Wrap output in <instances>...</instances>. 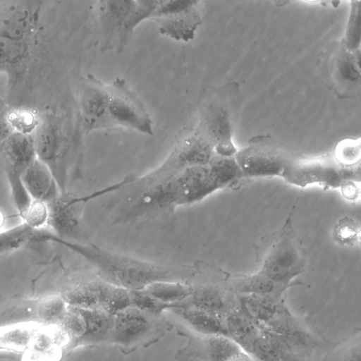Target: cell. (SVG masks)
Masks as SVG:
<instances>
[{"mask_svg": "<svg viewBox=\"0 0 361 361\" xmlns=\"http://www.w3.org/2000/svg\"><path fill=\"white\" fill-rule=\"evenodd\" d=\"M221 187L208 164L186 168L133 193L115 222L171 214L176 208L203 200Z\"/></svg>", "mask_w": 361, "mask_h": 361, "instance_id": "6da1fadb", "label": "cell"}, {"mask_svg": "<svg viewBox=\"0 0 361 361\" xmlns=\"http://www.w3.org/2000/svg\"><path fill=\"white\" fill-rule=\"evenodd\" d=\"M61 244L86 259L102 280L128 290H141L161 280L188 281L197 273V266L166 265L106 250L94 244H83L57 237Z\"/></svg>", "mask_w": 361, "mask_h": 361, "instance_id": "7a4b0ae2", "label": "cell"}, {"mask_svg": "<svg viewBox=\"0 0 361 361\" xmlns=\"http://www.w3.org/2000/svg\"><path fill=\"white\" fill-rule=\"evenodd\" d=\"M257 271L276 283L293 286L305 269L307 253L289 216L277 231L263 236L255 247Z\"/></svg>", "mask_w": 361, "mask_h": 361, "instance_id": "3957f363", "label": "cell"}, {"mask_svg": "<svg viewBox=\"0 0 361 361\" xmlns=\"http://www.w3.org/2000/svg\"><path fill=\"white\" fill-rule=\"evenodd\" d=\"M238 97V85L231 82L219 88L202 108L197 132L212 144L216 154L230 157L237 152L232 133Z\"/></svg>", "mask_w": 361, "mask_h": 361, "instance_id": "277c9868", "label": "cell"}, {"mask_svg": "<svg viewBox=\"0 0 361 361\" xmlns=\"http://www.w3.org/2000/svg\"><path fill=\"white\" fill-rule=\"evenodd\" d=\"M172 329L164 314L129 307L114 315L111 342L124 354L156 343Z\"/></svg>", "mask_w": 361, "mask_h": 361, "instance_id": "5b68a950", "label": "cell"}, {"mask_svg": "<svg viewBox=\"0 0 361 361\" xmlns=\"http://www.w3.org/2000/svg\"><path fill=\"white\" fill-rule=\"evenodd\" d=\"M33 137L37 158L51 170L61 192H67L70 144L61 121L54 116L39 118Z\"/></svg>", "mask_w": 361, "mask_h": 361, "instance_id": "8992f818", "label": "cell"}, {"mask_svg": "<svg viewBox=\"0 0 361 361\" xmlns=\"http://www.w3.org/2000/svg\"><path fill=\"white\" fill-rule=\"evenodd\" d=\"M202 280L192 283L191 295L184 301L176 304L180 307H190L224 318L238 305V297L227 286L229 273L207 263H198Z\"/></svg>", "mask_w": 361, "mask_h": 361, "instance_id": "52a82bcc", "label": "cell"}, {"mask_svg": "<svg viewBox=\"0 0 361 361\" xmlns=\"http://www.w3.org/2000/svg\"><path fill=\"white\" fill-rule=\"evenodd\" d=\"M108 119L111 129H127L152 135V119L142 101L126 80L116 77L108 85Z\"/></svg>", "mask_w": 361, "mask_h": 361, "instance_id": "ba28073f", "label": "cell"}, {"mask_svg": "<svg viewBox=\"0 0 361 361\" xmlns=\"http://www.w3.org/2000/svg\"><path fill=\"white\" fill-rule=\"evenodd\" d=\"M210 157L208 143L199 135L191 134L180 140L159 166L138 178L135 177L126 186L128 192L138 191L186 168L205 165Z\"/></svg>", "mask_w": 361, "mask_h": 361, "instance_id": "9c48e42d", "label": "cell"}, {"mask_svg": "<svg viewBox=\"0 0 361 361\" xmlns=\"http://www.w3.org/2000/svg\"><path fill=\"white\" fill-rule=\"evenodd\" d=\"M294 156L270 135H256L237 151L236 161L245 178L282 177Z\"/></svg>", "mask_w": 361, "mask_h": 361, "instance_id": "30bf717a", "label": "cell"}, {"mask_svg": "<svg viewBox=\"0 0 361 361\" xmlns=\"http://www.w3.org/2000/svg\"><path fill=\"white\" fill-rule=\"evenodd\" d=\"M133 176L106 188L84 195H75L68 192H61L48 204L49 220L47 228L58 237L66 239L75 236L80 228L82 214L86 204L104 195L116 191L130 183Z\"/></svg>", "mask_w": 361, "mask_h": 361, "instance_id": "8fae6325", "label": "cell"}, {"mask_svg": "<svg viewBox=\"0 0 361 361\" xmlns=\"http://www.w3.org/2000/svg\"><path fill=\"white\" fill-rule=\"evenodd\" d=\"M150 20L161 35L177 42L192 40L202 23L200 1L160 0Z\"/></svg>", "mask_w": 361, "mask_h": 361, "instance_id": "7c38bea8", "label": "cell"}, {"mask_svg": "<svg viewBox=\"0 0 361 361\" xmlns=\"http://www.w3.org/2000/svg\"><path fill=\"white\" fill-rule=\"evenodd\" d=\"M282 178L301 187L319 183L339 188L342 182L347 180L344 168L338 164L333 155L317 157L294 156Z\"/></svg>", "mask_w": 361, "mask_h": 361, "instance_id": "4fadbf2b", "label": "cell"}, {"mask_svg": "<svg viewBox=\"0 0 361 361\" xmlns=\"http://www.w3.org/2000/svg\"><path fill=\"white\" fill-rule=\"evenodd\" d=\"M41 11V1L0 2V36L13 41L32 42Z\"/></svg>", "mask_w": 361, "mask_h": 361, "instance_id": "5bb4252c", "label": "cell"}, {"mask_svg": "<svg viewBox=\"0 0 361 361\" xmlns=\"http://www.w3.org/2000/svg\"><path fill=\"white\" fill-rule=\"evenodd\" d=\"M108 85L88 74L80 85L78 106L82 126L85 133L111 129L108 119Z\"/></svg>", "mask_w": 361, "mask_h": 361, "instance_id": "9a60e30c", "label": "cell"}, {"mask_svg": "<svg viewBox=\"0 0 361 361\" xmlns=\"http://www.w3.org/2000/svg\"><path fill=\"white\" fill-rule=\"evenodd\" d=\"M328 75L339 96H355L360 87V50H348L343 41L335 44L328 61Z\"/></svg>", "mask_w": 361, "mask_h": 361, "instance_id": "2e32d148", "label": "cell"}, {"mask_svg": "<svg viewBox=\"0 0 361 361\" xmlns=\"http://www.w3.org/2000/svg\"><path fill=\"white\" fill-rule=\"evenodd\" d=\"M185 345L176 356L184 361H230L243 350L224 335H188Z\"/></svg>", "mask_w": 361, "mask_h": 361, "instance_id": "e0dca14e", "label": "cell"}, {"mask_svg": "<svg viewBox=\"0 0 361 361\" xmlns=\"http://www.w3.org/2000/svg\"><path fill=\"white\" fill-rule=\"evenodd\" d=\"M135 1H99L96 11L100 33V49H117Z\"/></svg>", "mask_w": 361, "mask_h": 361, "instance_id": "ac0fdd59", "label": "cell"}, {"mask_svg": "<svg viewBox=\"0 0 361 361\" xmlns=\"http://www.w3.org/2000/svg\"><path fill=\"white\" fill-rule=\"evenodd\" d=\"M73 307V306H72ZM80 315L84 331L66 346V350L84 345H94L111 342L114 316L102 309L73 307Z\"/></svg>", "mask_w": 361, "mask_h": 361, "instance_id": "d6986e66", "label": "cell"}, {"mask_svg": "<svg viewBox=\"0 0 361 361\" xmlns=\"http://www.w3.org/2000/svg\"><path fill=\"white\" fill-rule=\"evenodd\" d=\"M111 286V283L98 276L72 283L61 295L68 305L103 310Z\"/></svg>", "mask_w": 361, "mask_h": 361, "instance_id": "ffe728a7", "label": "cell"}, {"mask_svg": "<svg viewBox=\"0 0 361 361\" xmlns=\"http://www.w3.org/2000/svg\"><path fill=\"white\" fill-rule=\"evenodd\" d=\"M22 180L33 200L48 204L61 193L51 170L37 158L23 172Z\"/></svg>", "mask_w": 361, "mask_h": 361, "instance_id": "44dd1931", "label": "cell"}, {"mask_svg": "<svg viewBox=\"0 0 361 361\" xmlns=\"http://www.w3.org/2000/svg\"><path fill=\"white\" fill-rule=\"evenodd\" d=\"M0 150L8 169L20 173L37 159L33 133L11 131L2 140Z\"/></svg>", "mask_w": 361, "mask_h": 361, "instance_id": "7402d4cb", "label": "cell"}, {"mask_svg": "<svg viewBox=\"0 0 361 361\" xmlns=\"http://www.w3.org/2000/svg\"><path fill=\"white\" fill-rule=\"evenodd\" d=\"M228 290L235 295H268L283 298L290 286L275 283L266 275L256 271L250 274H228Z\"/></svg>", "mask_w": 361, "mask_h": 361, "instance_id": "603a6c76", "label": "cell"}, {"mask_svg": "<svg viewBox=\"0 0 361 361\" xmlns=\"http://www.w3.org/2000/svg\"><path fill=\"white\" fill-rule=\"evenodd\" d=\"M169 310L196 334L227 336L224 318L216 314L190 307L177 306Z\"/></svg>", "mask_w": 361, "mask_h": 361, "instance_id": "cb8c5ba5", "label": "cell"}, {"mask_svg": "<svg viewBox=\"0 0 361 361\" xmlns=\"http://www.w3.org/2000/svg\"><path fill=\"white\" fill-rule=\"evenodd\" d=\"M238 306L262 328L271 322L285 307L283 298L268 295H237Z\"/></svg>", "mask_w": 361, "mask_h": 361, "instance_id": "d4e9b609", "label": "cell"}, {"mask_svg": "<svg viewBox=\"0 0 361 361\" xmlns=\"http://www.w3.org/2000/svg\"><path fill=\"white\" fill-rule=\"evenodd\" d=\"M227 336L246 351L262 331V327L238 305L224 318Z\"/></svg>", "mask_w": 361, "mask_h": 361, "instance_id": "484cf974", "label": "cell"}, {"mask_svg": "<svg viewBox=\"0 0 361 361\" xmlns=\"http://www.w3.org/2000/svg\"><path fill=\"white\" fill-rule=\"evenodd\" d=\"M45 228L35 230L22 223L0 231V256L27 245L44 243Z\"/></svg>", "mask_w": 361, "mask_h": 361, "instance_id": "4316f807", "label": "cell"}, {"mask_svg": "<svg viewBox=\"0 0 361 361\" xmlns=\"http://www.w3.org/2000/svg\"><path fill=\"white\" fill-rule=\"evenodd\" d=\"M143 290L162 302L176 305L191 295L193 285L189 281L161 280L148 284Z\"/></svg>", "mask_w": 361, "mask_h": 361, "instance_id": "83f0119b", "label": "cell"}, {"mask_svg": "<svg viewBox=\"0 0 361 361\" xmlns=\"http://www.w3.org/2000/svg\"><path fill=\"white\" fill-rule=\"evenodd\" d=\"M159 1H135L124 26L116 51L121 53L125 50L136 27L143 21L150 20Z\"/></svg>", "mask_w": 361, "mask_h": 361, "instance_id": "f1b7e54d", "label": "cell"}, {"mask_svg": "<svg viewBox=\"0 0 361 361\" xmlns=\"http://www.w3.org/2000/svg\"><path fill=\"white\" fill-rule=\"evenodd\" d=\"M208 166L221 188L231 187L245 178L235 156L225 157L214 154Z\"/></svg>", "mask_w": 361, "mask_h": 361, "instance_id": "f546056e", "label": "cell"}, {"mask_svg": "<svg viewBox=\"0 0 361 361\" xmlns=\"http://www.w3.org/2000/svg\"><path fill=\"white\" fill-rule=\"evenodd\" d=\"M32 42L13 41L0 36V71L21 65L30 56Z\"/></svg>", "mask_w": 361, "mask_h": 361, "instance_id": "4dcf8cb0", "label": "cell"}, {"mask_svg": "<svg viewBox=\"0 0 361 361\" xmlns=\"http://www.w3.org/2000/svg\"><path fill=\"white\" fill-rule=\"evenodd\" d=\"M37 332L30 324L17 325L0 331V345L4 350H22L28 348Z\"/></svg>", "mask_w": 361, "mask_h": 361, "instance_id": "1f68e13d", "label": "cell"}, {"mask_svg": "<svg viewBox=\"0 0 361 361\" xmlns=\"http://www.w3.org/2000/svg\"><path fill=\"white\" fill-rule=\"evenodd\" d=\"M68 310V305L61 295H51L41 299L37 312L39 319L49 325H60Z\"/></svg>", "mask_w": 361, "mask_h": 361, "instance_id": "d6a6232c", "label": "cell"}, {"mask_svg": "<svg viewBox=\"0 0 361 361\" xmlns=\"http://www.w3.org/2000/svg\"><path fill=\"white\" fill-rule=\"evenodd\" d=\"M332 238L340 245L353 246L359 244L360 241L359 223L348 216L341 217L334 226Z\"/></svg>", "mask_w": 361, "mask_h": 361, "instance_id": "836d02e7", "label": "cell"}, {"mask_svg": "<svg viewBox=\"0 0 361 361\" xmlns=\"http://www.w3.org/2000/svg\"><path fill=\"white\" fill-rule=\"evenodd\" d=\"M360 1H350V13L345 36L342 40L345 48L350 51L360 50L361 20Z\"/></svg>", "mask_w": 361, "mask_h": 361, "instance_id": "e575fe53", "label": "cell"}, {"mask_svg": "<svg viewBox=\"0 0 361 361\" xmlns=\"http://www.w3.org/2000/svg\"><path fill=\"white\" fill-rule=\"evenodd\" d=\"M7 180L15 207L22 218L33 200L23 183L22 173L8 169Z\"/></svg>", "mask_w": 361, "mask_h": 361, "instance_id": "d590c367", "label": "cell"}, {"mask_svg": "<svg viewBox=\"0 0 361 361\" xmlns=\"http://www.w3.org/2000/svg\"><path fill=\"white\" fill-rule=\"evenodd\" d=\"M333 157L341 167L350 168L360 166V138L345 139L340 141L335 148Z\"/></svg>", "mask_w": 361, "mask_h": 361, "instance_id": "8d00e7d4", "label": "cell"}, {"mask_svg": "<svg viewBox=\"0 0 361 361\" xmlns=\"http://www.w3.org/2000/svg\"><path fill=\"white\" fill-rule=\"evenodd\" d=\"M129 294L132 307L151 314H162L164 311L177 307L158 300L143 289L129 290Z\"/></svg>", "mask_w": 361, "mask_h": 361, "instance_id": "74e56055", "label": "cell"}, {"mask_svg": "<svg viewBox=\"0 0 361 361\" xmlns=\"http://www.w3.org/2000/svg\"><path fill=\"white\" fill-rule=\"evenodd\" d=\"M360 333L340 343L331 351L329 361H360Z\"/></svg>", "mask_w": 361, "mask_h": 361, "instance_id": "f35d334b", "label": "cell"}, {"mask_svg": "<svg viewBox=\"0 0 361 361\" xmlns=\"http://www.w3.org/2000/svg\"><path fill=\"white\" fill-rule=\"evenodd\" d=\"M22 219L23 224L32 229L40 230L47 228L48 205L44 202L33 200Z\"/></svg>", "mask_w": 361, "mask_h": 361, "instance_id": "ab89813d", "label": "cell"}, {"mask_svg": "<svg viewBox=\"0 0 361 361\" xmlns=\"http://www.w3.org/2000/svg\"><path fill=\"white\" fill-rule=\"evenodd\" d=\"M130 306L129 290L111 284L104 310L114 316Z\"/></svg>", "mask_w": 361, "mask_h": 361, "instance_id": "60d3db41", "label": "cell"}, {"mask_svg": "<svg viewBox=\"0 0 361 361\" xmlns=\"http://www.w3.org/2000/svg\"><path fill=\"white\" fill-rule=\"evenodd\" d=\"M343 196L348 200H355L360 195L359 183L352 180L342 182L340 187Z\"/></svg>", "mask_w": 361, "mask_h": 361, "instance_id": "b9f144b4", "label": "cell"}, {"mask_svg": "<svg viewBox=\"0 0 361 361\" xmlns=\"http://www.w3.org/2000/svg\"><path fill=\"white\" fill-rule=\"evenodd\" d=\"M230 361H256L250 355L242 350Z\"/></svg>", "mask_w": 361, "mask_h": 361, "instance_id": "7bdbcfd3", "label": "cell"}, {"mask_svg": "<svg viewBox=\"0 0 361 361\" xmlns=\"http://www.w3.org/2000/svg\"><path fill=\"white\" fill-rule=\"evenodd\" d=\"M2 224H3V216H2L1 213L0 212V228L2 225Z\"/></svg>", "mask_w": 361, "mask_h": 361, "instance_id": "ee69618b", "label": "cell"}, {"mask_svg": "<svg viewBox=\"0 0 361 361\" xmlns=\"http://www.w3.org/2000/svg\"><path fill=\"white\" fill-rule=\"evenodd\" d=\"M0 350H4L3 348L0 345Z\"/></svg>", "mask_w": 361, "mask_h": 361, "instance_id": "f6af8a7d", "label": "cell"}]
</instances>
